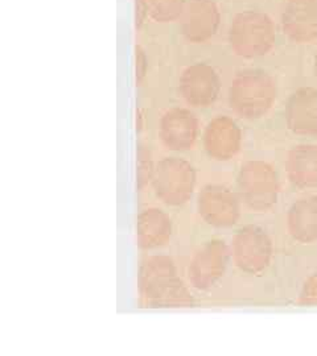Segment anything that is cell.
<instances>
[{
	"instance_id": "obj_9",
	"label": "cell",
	"mask_w": 317,
	"mask_h": 356,
	"mask_svg": "<svg viewBox=\"0 0 317 356\" xmlns=\"http://www.w3.org/2000/svg\"><path fill=\"white\" fill-rule=\"evenodd\" d=\"M178 90L183 99L190 106L206 108L218 99L221 81L215 67L205 63H196L183 70Z\"/></svg>"
},
{
	"instance_id": "obj_4",
	"label": "cell",
	"mask_w": 317,
	"mask_h": 356,
	"mask_svg": "<svg viewBox=\"0 0 317 356\" xmlns=\"http://www.w3.org/2000/svg\"><path fill=\"white\" fill-rule=\"evenodd\" d=\"M238 193L250 210L265 213L278 202L280 184L274 166L262 160L247 161L237 177Z\"/></svg>"
},
{
	"instance_id": "obj_15",
	"label": "cell",
	"mask_w": 317,
	"mask_h": 356,
	"mask_svg": "<svg viewBox=\"0 0 317 356\" xmlns=\"http://www.w3.org/2000/svg\"><path fill=\"white\" fill-rule=\"evenodd\" d=\"M172 235V220L163 210L151 207L137 219V242L141 250L150 251L163 247Z\"/></svg>"
},
{
	"instance_id": "obj_25",
	"label": "cell",
	"mask_w": 317,
	"mask_h": 356,
	"mask_svg": "<svg viewBox=\"0 0 317 356\" xmlns=\"http://www.w3.org/2000/svg\"><path fill=\"white\" fill-rule=\"evenodd\" d=\"M314 70H315V76L317 78V51L316 54H315V65H314Z\"/></svg>"
},
{
	"instance_id": "obj_6",
	"label": "cell",
	"mask_w": 317,
	"mask_h": 356,
	"mask_svg": "<svg viewBox=\"0 0 317 356\" xmlns=\"http://www.w3.org/2000/svg\"><path fill=\"white\" fill-rule=\"evenodd\" d=\"M231 256L242 272L258 275L271 263L272 242L265 229L258 226H245L233 239Z\"/></svg>"
},
{
	"instance_id": "obj_2",
	"label": "cell",
	"mask_w": 317,
	"mask_h": 356,
	"mask_svg": "<svg viewBox=\"0 0 317 356\" xmlns=\"http://www.w3.org/2000/svg\"><path fill=\"white\" fill-rule=\"evenodd\" d=\"M277 97L275 79L261 69L238 72L229 88V106L245 120H258L268 114Z\"/></svg>"
},
{
	"instance_id": "obj_18",
	"label": "cell",
	"mask_w": 317,
	"mask_h": 356,
	"mask_svg": "<svg viewBox=\"0 0 317 356\" xmlns=\"http://www.w3.org/2000/svg\"><path fill=\"white\" fill-rule=\"evenodd\" d=\"M188 0H146L150 19L167 24L180 20Z\"/></svg>"
},
{
	"instance_id": "obj_16",
	"label": "cell",
	"mask_w": 317,
	"mask_h": 356,
	"mask_svg": "<svg viewBox=\"0 0 317 356\" xmlns=\"http://www.w3.org/2000/svg\"><path fill=\"white\" fill-rule=\"evenodd\" d=\"M286 173L295 188H317V145L300 144L293 147L286 159Z\"/></svg>"
},
{
	"instance_id": "obj_21",
	"label": "cell",
	"mask_w": 317,
	"mask_h": 356,
	"mask_svg": "<svg viewBox=\"0 0 317 356\" xmlns=\"http://www.w3.org/2000/svg\"><path fill=\"white\" fill-rule=\"evenodd\" d=\"M148 73V57L143 47L135 45V82L137 86H141Z\"/></svg>"
},
{
	"instance_id": "obj_10",
	"label": "cell",
	"mask_w": 317,
	"mask_h": 356,
	"mask_svg": "<svg viewBox=\"0 0 317 356\" xmlns=\"http://www.w3.org/2000/svg\"><path fill=\"white\" fill-rule=\"evenodd\" d=\"M221 24V11L215 0H188L180 17L183 38L192 44H203L215 38Z\"/></svg>"
},
{
	"instance_id": "obj_23",
	"label": "cell",
	"mask_w": 317,
	"mask_h": 356,
	"mask_svg": "<svg viewBox=\"0 0 317 356\" xmlns=\"http://www.w3.org/2000/svg\"><path fill=\"white\" fill-rule=\"evenodd\" d=\"M143 119H144V116H143V114H141V111L140 110H138L137 111V129L138 131H141L143 129Z\"/></svg>"
},
{
	"instance_id": "obj_13",
	"label": "cell",
	"mask_w": 317,
	"mask_h": 356,
	"mask_svg": "<svg viewBox=\"0 0 317 356\" xmlns=\"http://www.w3.org/2000/svg\"><path fill=\"white\" fill-rule=\"evenodd\" d=\"M286 124L299 136H317V89L300 88L292 92L284 108Z\"/></svg>"
},
{
	"instance_id": "obj_1",
	"label": "cell",
	"mask_w": 317,
	"mask_h": 356,
	"mask_svg": "<svg viewBox=\"0 0 317 356\" xmlns=\"http://www.w3.org/2000/svg\"><path fill=\"white\" fill-rule=\"evenodd\" d=\"M138 284L140 304L146 307H185L193 304L168 256L156 254L144 259L140 264Z\"/></svg>"
},
{
	"instance_id": "obj_24",
	"label": "cell",
	"mask_w": 317,
	"mask_h": 356,
	"mask_svg": "<svg viewBox=\"0 0 317 356\" xmlns=\"http://www.w3.org/2000/svg\"><path fill=\"white\" fill-rule=\"evenodd\" d=\"M312 0H288V3H308Z\"/></svg>"
},
{
	"instance_id": "obj_19",
	"label": "cell",
	"mask_w": 317,
	"mask_h": 356,
	"mask_svg": "<svg viewBox=\"0 0 317 356\" xmlns=\"http://www.w3.org/2000/svg\"><path fill=\"white\" fill-rule=\"evenodd\" d=\"M155 166L150 149L139 144L137 151V189L143 191L150 181H153Z\"/></svg>"
},
{
	"instance_id": "obj_12",
	"label": "cell",
	"mask_w": 317,
	"mask_h": 356,
	"mask_svg": "<svg viewBox=\"0 0 317 356\" xmlns=\"http://www.w3.org/2000/svg\"><path fill=\"white\" fill-rule=\"evenodd\" d=\"M159 136L169 151H188L197 140L199 120L187 108H171L160 119Z\"/></svg>"
},
{
	"instance_id": "obj_8",
	"label": "cell",
	"mask_w": 317,
	"mask_h": 356,
	"mask_svg": "<svg viewBox=\"0 0 317 356\" xmlns=\"http://www.w3.org/2000/svg\"><path fill=\"white\" fill-rule=\"evenodd\" d=\"M197 210L209 226L228 229L234 226L241 216L238 197L222 185H206L197 197Z\"/></svg>"
},
{
	"instance_id": "obj_17",
	"label": "cell",
	"mask_w": 317,
	"mask_h": 356,
	"mask_svg": "<svg viewBox=\"0 0 317 356\" xmlns=\"http://www.w3.org/2000/svg\"><path fill=\"white\" fill-rule=\"evenodd\" d=\"M287 227L296 242H317V195H308L292 204L287 214Z\"/></svg>"
},
{
	"instance_id": "obj_22",
	"label": "cell",
	"mask_w": 317,
	"mask_h": 356,
	"mask_svg": "<svg viewBox=\"0 0 317 356\" xmlns=\"http://www.w3.org/2000/svg\"><path fill=\"white\" fill-rule=\"evenodd\" d=\"M135 3V29L140 31L146 26L147 19L150 17L146 0H134Z\"/></svg>"
},
{
	"instance_id": "obj_7",
	"label": "cell",
	"mask_w": 317,
	"mask_h": 356,
	"mask_svg": "<svg viewBox=\"0 0 317 356\" xmlns=\"http://www.w3.org/2000/svg\"><path fill=\"white\" fill-rule=\"evenodd\" d=\"M229 248L221 239L203 243L194 252L188 268L190 284L199 291H208L225 275Z\"/></svg>"
},
{
	"instance_id": "obj_3",
	"label": "cell",
	"mask_w": 317,
	"mask_h": 356,
	"mask_svg": "<svg viewBox=\"0 0 317 356\" xmlns=\"http://www.w3.org/2000/svg\"><path fill=\"white\" fill-rule=\"evenodd\" d=\"M229 45L238 57L253 60L272 51L277 41L274 20L261 11L237 13L228 32Z\"/></svg>"
},
{
	"instance_id": "obj_14",
	"label": "cell",
	"mask_w": 317,
	"mask_h": 356,
	"mask_svg": "<svg viewBox=\"0 0 317 356\" xmlns=\"http://www.w3.org/2000/svg\"><path fill=\"white\" fill-rule=\"evenodd\" d=\"M284 36L295 44H309L317 38V0L288 3L280 16Z\"/></svg>"
},
{
	"instance_id": "obj_11",
	"label": "cell",
	"mask_w": 317,
	"mask_h": 356,
	"mask_svg": "<svg viewBox=\"0 0 317 356\" xmlns=\"http://www.w3.org/2000/svg\"><path fill=\"white\" fill-rule=\"evenodd\" d=\"M203 144L206 154L216 161H229L242 147V131L226 115L213 118L203 129Z\"/></svg>"
},
{
	"instance_id": "obj_20",
	"label": "cell",
	"mask_w": 317,
	"mask_h": 356,
	"mask_svg": "<svg viewBox=\"0 0 317 356\" xmlns=\"http://www.w3.org/2000/svg\"><path fill=\"white\" fill-rule=\"evenodd\" d=\"M297 304L307 307L317 306V273L308 277L303 285V289L299 296Z\"/></svg>"
},
{
	"instance_id": "obj_5",
	"label": "cell",
	"mask_w": 317,
	"mask_h": 356,
	"mask_svg": "<svg viewBox=\"0 0 317 356\" xmlns=\"http://www.w3.org/2000/svg\"><path fill=\"white\" fill-rule=\"evenodd\" d=\"M196 178V170L187 160L164 157L155 166L153 191L165 204L183 206L193 194Z\"/></svg>"
}]
</instances>
